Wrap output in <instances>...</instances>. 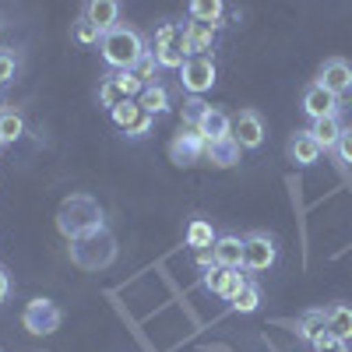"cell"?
Instances as JSON below:
<instances>
[{
  "instance_id": "cell-1",
  "label": "cell",
  "mask_w": 352,
  "mask_h": 352,
  "mask_svg": "<svg viewBox=\"0 0 352 352\" xmlns=\"http://www.w3.org/2000/svg\"><path fill=\"white\" fill-rule=\"evenodd\" d=\"M56 229L64 232V236L74 243V240H85V236H96V232L106 229V215L99 208L96 197L88 194H71L60 201V208H56Z\"/></svg>"
},
{
  "instance_id": "cell-2",
  "label": "cell",
  "mask_w": 352,
  "mask_h": 352,
  "mask_svg": "<svg viewBox=\"0 0 352 352\" xmlns=\"http://www.w3.org/2000/svg\"><path fill=\"white\" fill-rule=\"evenodd\" d=\"M99 50H102V60L113 71H134V64L148 53V50H144L141 32H138V28H127V25H116L113 32H106Z\"/></svg>"
},
{
  "instance_id": "cell-3",
  "label": "cell",
  "mask_w": 352,
  "mask_h": 352,
  "mask_svg": "<svg viewBox=\"0 0 352 352\" xmlns=\"http://www.w3.org/2000/svg\"><path fill=\"white\" fill-rule=\"evenodd\" d=\"M71 261L85 272H99V268H109L116 261V236L109 229L96 232V236H85V240H74L71 243Z\"/></svg>"
},
{
  "instance_id": "cell-4",
  "label": "cell",
  "mask_w": 352,
  "mask_h": 352,
  "mask_svg": "<svg viewBox=\"0 0 352 352\" xmlns=\"http://www.w3.org/2000/svg\"><path fill=\"white\" fill-rule=\"evenodd\" d=\"M152 56H155V64L166 67V71H180V67L190 60L187 36H184V25H180V21H166V25H159Z\"/></svg>"
},
{
  "instance_id": "cell-5",
  "label": "cell",
  "mask_w": 352,
  "mask_h": 352,
  "mask_svg": "<svg viewBox=\"0 0 352 352\" xmlns=\"http://www.w3.org/2000/svg\"><path fill=\"white\" fill-rule=\"evenodd\" d=\"M60 320H64L60 307H56L53 300H43V296L28 300L25 310H21V324H25L28 335H53L56 328H60Z\"/></svg>"
},
{
  "instance_id": "cell-6",
  "label": "cell",
  "mask_w": 352,
  "mask_h": 352,
  "mask_svg": "<svg viewBox=\"0 0 352 352\" xmlns=\"http://www.w3.org/2000/svg\"><path fill=\"white\" fill-rule=\"evenodd\" d=\"M278 261V247L268 232H247L243 236V268L247 272H268Z\"/></svg>"
},
{
  "instance_id": "cell-7",
  "label": "cell",
  "mask_w": 352,
  "mask_h": 352,
  "mask_svg": "<svg viewBox=\"0 0 352 352\" xmlns=\"http://www.w3.org/2000/svg\"><path fill=\"white\" fill-rule=\"evenodd\" d=\"M204 152H208V141L190 127H180V134L169 141V159L176 166H197L204 162Z\"/></svg>"
},
{
  "instance_id": "cell-8",
  "label": "cell",
  "mask_w": 352,
  "mask_h": 352,
  "mask_svg": "<svg viewBox=\"0 0 352 352\" xmlns=\"http://www.w3.org/2000/svg\"><path fill=\"white\" fill-rule=\"evenodd\" d=\"M317 85H324L328 92L342 102L345 96H352V64H349V60H342V56H331V60L320 64Z\"/></svg>"
},
{
  "instance_id": "cell-9",
  "label": "cell",
  "mask_w": 352,
  "mask_h": 352,
  "mask_svg": "<svg viewBox=\"0 0 352 352\" xmlns=\"http://www.w3.org/2000/svg\"><path fill=\"white\" fill-rule=\"evenodd\" d=\"M180 85L190 96H201L215 85V60L212 56H190V60L180 67Z\"/></svg>"
},
{
  "instance_id": "cell-10",
  "label": "cell",
  "mask_w": 352,
  "mask_h": 352,
  "mask_svg": "<svg viewBox=\"0 0 352 352\" xmlns=\"http://www.w3.org/2000/svg\"><path fill=\"white\" fill-rule=\"evenodd\" d=\"M201 285L212 292V296H219V300H226V303H232L240 296V289L247 285V275H240V272H229V268H208L204 272V278H201Z\"/></svg>"
},
{
  "instance_id": "cell-11",
  "label": "cell",
  "mask_w": 352,
  "mask_h": 352,
  "mask_svg": "<svg viewBox=\"0 0 352 352\" xmlns=\"http://www.w3.org/2000/svg\"><path fill=\"white\" fill-rule=\"evenodd\" d=\"M232 138L240 141V148H261L264 144V120L257 109H240L232 116Z\"/></svg>"
},
{
  "instance_id": "cell-12",
  "label": "cell",
  "mask_w": 352,
  "mask_h": 352,
  "mask_svg": "<svg viewBox=\"0 0 352 352\" xmlns=\"http://www.w3.org/2000/svg\"><path fill=\"white\" fill-rule=\"evenodd\" d=\"M303 113L310 120H324V116H338V99L328 92L324 85H307L303 88Z\"/></svg>"
},
{
  "instance_id": "cell-13",
  "label": "cell",
  "mask_w": 352,
  "mask_h": 352,
  "mask_svg": "<svg viewBox=\"0 0 352 352\" xmlns=\"http://www.w3.org/2000/svg\"><path fill=\"white\" fill-rule=\"evenodd\" d=\"M212 257H215L219 268L243 272V236H232V232L219 236V240H215V247H212Z\"/></svg>"
},
{
  "instance_id": "cell-14",
  "label": "cell",
  "mask_w": 352,
  "mask_h": 352,
  "mask_svg": "<svg viewBox=\"0 0 352 352\" xmlns=\"http://www.w3.org/2000/svg\"><path fill=\"white\" fill-rule=\"evenodd\" d=\"M81 14H85L88 21H92L102 36H106V32H113V28L120 25V4H116V0H88Z\"/></svg>"
},
{
  "instance_id": "cell-15",
  "label": "cell",
  "mask_w": 352,
  "mask_h": 352,
  "mask_svg": "<svg viewBox=\"0 0 352 352\" xmlns=\"http://www.w3.org/2000/svg\"><path fill=\"white\" fill-rule=\"evenodd\" d=\"M289 162H296V166H314L320 155H324V148L317 144V138L310 131H296L289 138Z\"/></svg>"
},
{
  "instance_id": "cell-16",
  "label": "cell",
  "mask_w": 352,
  "mask_h": 352,
  "mask_svg": "<svg viewBox=\"0 0 352 352\" xmlns=\"http://www.w3.org/2000/svg\"><path fill=\"white\" fill-rule=\"evenodd\" d=\"M204 141H219V138H229L232 134V116L229 113H222L219 106H208L201 113V120H197V127H194Z\"/></svg>"
},
{
  "instance_id": "cell-17",
  "label": "cell",
  "mask_w": 352,
  "mask_h": 352,
  "mask_svg": "<svg viewBox=\"0 0 352 352\" xmlns=\"http://www.w3.org/2000/svg\"><path fill=\"white\" fill-rule=\"evenodd\" d=\"M240 141L236 138H219V141H208V152H204V162L208 166H215V169H232L240 162Z\"/></svg>"
},
{
  "instance_id": "cell-18",
  "label": "cell",
  "mask_w": 352,
  "mask_h": 352,
  "mask_svg": "<svg viewBox=\"0 0 352 352\" xmlns=\"http://www.w3.org/2000/svg\"><path fill=\"white\" fill-rule=\"evenodd\" d=\"M184 36H187V50H190V56H208V50L215 46V28H212V25L184 21Z\"/></svg>"
},
{
  "instance_id": "cell-19",
  "label": "cell",
  "mask_w": 352,
  "mask_h": 352,
  "mask_svg": "<svg viewBox=\"0 0 352 352\" xmlns=\"http://www.w3.org/2000/svg\"><path fill=\"white\" fill-rule=\"evenodd\" d=\"M141 113H148V116H162L169 113V92H166V85H148V88H141V96L134 99Z\"/></svg>"
},
{
  "instance_id": "cell-20",
  "label": "cell",
  "mask_w": 352,
  "mask_h": 352,
  "mask_svg": "<svg viewBox=\"0 0 352 352\" xmlns=\"http://www.w3.org/2000/svg\"><path fill=\"white\" fill-rule=\"evenodd\" d=\"M328 331V310H307L300 320H296V335H300V342H317L320 335Z\"/></svg>"
},
{
  "instance_id": "cell-21",
  "label": "cell",
  "mask_w": 352,
  "mask_h": 352,
  "mask_svg": "<svg viewBox=\"0 0 352 352\" xmlns=\"http://www.w3.org/2000/svg\"><path fill=\"white\" fill-rule=\"evenodd\" d=\"M215 240H219V236H215V229H212L208 219H190V226H187V247H190L194 254L212 250Z\"/></svg>"
},
{
  "instance_id": "cell-22",
  "label": "cell",
  "mask_w": 352,
  "mask_h": 352,
  "mask_svg": "<svg viewBox=\"0 0 352 352\" xmlns=\"http://www.w3.org/2000/svg\"><path fill=\"white\" fill-rule=\"evenodd\" d=\"M342 120L338 116H324V120H314V127H310V134L317 138V144L324 152H331V148H338V138H342Z\"/></svg>"
},
{
  "instance_id": "cell-23",
  "label": "cell",
  "mask_w": 352,
  "mask_h": 352,
  "mask_svg": "<svg viewBox=\"0 0 352 352\" xmlns=\"http://www.w3.org/2000/svg\"><path fill=\"white\" fill-rule=\"evenodd\" d=\"M328 335L342 338V342L352 338V307H345V303L328 307Z\"/></svg>"
},
{
  "instance_id": "cell-24",
  "label": "cell",
  "mask_w": 352,
  "mask_h": 352,
  "mask_svg": "<svg viewBox=\"0 0 352 352\" xmlns=\"http://www.w3.org/2000/svg\"><path fill=\"white\" fill-rule=\"evenodd\" d=\"M187 11H190V21L219 28L222 25V14H226V4H222V0H194Z\"/></svg>"
},
{
  "instance_id": "cell-25",
  "label": "cell",
  "mask_w": 352,
  "mask_h": 352,
  "mask_svg": "<svg viewBox=\"0 0 352 352\" xmlns=\"http://www.w3.org/2000/svg\"><path fill=\"white\" fill-rule=\"evenodd\" d=\"M25 134V116L18 109H0V138L4 144H14Z\"/></svg>"
},
{
  "instance_id": "cell-26",
  "label": "cell",
  "mask_w": 352,
  "mask_h": 352,
  "mask_svg": "<svg viewBox=\"0 0 352 352\" xmlns=\"http://www.w3.org/2000/svg\"><path fill=\"white\" fill-rule=\"evenodd\" d=\"M229 307H232V310H236V314H254V310L261 307V285H257L254 278H247V285L240 289V296H236V300H232Z\"/></svg>"
},
{
  "instance_id": "cell-27",
  "label": "cell",
  "mask_w": 352,
  "mask_h": 352,
  "mask_svg": "<svg viewBox=\"0 0 352 352\" xmlns=\"http://www.w3.org/2000/svg\"><path fill=\"white\" fill-rule=\"evenodd\" d=\"M71 36H74V43H81V46H99V43H102V32H99V28H96L92 21H88L85 14L74 21Z\"/></svg>"
},
{
  "instance_id": "cell-28",
  "label": "cell",
  "mask_w": 352,
  "mask_h": 352,
  "mask_svg": "<svg viewBox=\"0 0 352 352\" xmlns=\"http://www.w3.org/2000/svg\"><path fill=\"white\" fill-rule=\"evenodd\" d=\"M120 102H127V96H124V88L116 85V81H113V74H109V78L99 85V106H106V109L113 113Z\"/></svg>"
},
{
  "instance_id": "cell-29",
  "label": "cell",
  "mask_w": 352,
  "mask_h": 352,
  "mask_svg": "<svg viewBox=\"0 0 352 352\" xmlns=\"http://www.w3.org/2000/svg\"><path fill=\"white\" fill-rule=\"evenodd\" d=\"M155 71H159V64H155V56H152V50H148V53H144L141 60L134 64V78L148 88V85H159V81H155Z\"/></svg>"
},
{
  "instance_id": "cell-30",
  "label": "cell",
  "mask_w": 352,
  "mask_h": 352,
  "mask_svg": "<svg viewBox=\"0 0 352 352\" xmlns=\"http://www.w3.org/2000/svg\"><path fill=\"white\" fill-rule=\"evenodd\" d=\"M109 116H113V124L120 127V131H127V127L138 120V116H141V109H138V102H134V99H127V102H120V106H116Z\"/></svg>"
},
{
  "instance_id": "cell-31",
  "label": "cell",
  "mask_w": 352,
  "mask_h": 352,
  "mask_svg": "<svg viewBox=\"0 0 352 352\" xmlns=\"http://www.w3.org/2000/svg\"><path fill=\"white\" fill-rule=\"evenodd\" d=\"M204 109H208V102H204L201 96H190V99L184 102V127H190V131H194V127H197V120H201V113H204Z\"/></svg>"
},
{
  "instance_id": "cell-32",
  "label": "cell",
  "mask_w": 352,
  "mask_h": 352,
  "mask_svg": "<svg viewBox=\"0 0 352 352\" xmlns=\"http://www.w3.org/2000/svg\"><path fill=\"white\" fill-rule=\"evenodd\" d=\"M113 81L124 88V96H127V99H138V96H141V88H144V85L134 78V71H116V74H113Z\"/></svg>"
},
{
  "instance_id": "cell-33",
  "label": "cell",
  "mask_w": 352,
  "mask_h": 352,
  "mask_svg": "<svg viewBox=\"0 0 352 352\" xmlns=\"http://www.w3.org/2000/svg\"><path fill=\"white\" fill-rule=\"evenodd\" d=\"M152 127H155V116L141 113L138 120H134V124H131V127L124 131V134H127V138H134V141H141V138H148V134H152Z\"/></svg>"
},
{
  "instance_id": "cell-34",
  "label": "cell",
  "mask_w": 352,
  "mask_h": 352,
  "mask_svg": "<svg viewBox=\"0 0 352 352\" xmlns=\"http://www.w3.org/2000/svg\"><path fill=\"white\" fill-rule=\"evenodd\" d=\"M14 74H18V56L11 50H0V85L14 81Z\"/></svg>"
},
{
  "instance_id": "cell-35",
  "label": "cell",
  "mask_w": 352,
  "mask_h": 352,
  "mask_svg": "<svg viewBox=\"0 0 352 352\" xmlns=\"http://www.w3.org/2000/svg\"><path fill=\"white\" fill-rule=\"evenodd\" d=\"M314 352H349V342H342V338H331L328 331L320 335L317 342H314Z\"/></svg>"
},
{
  "instance_id": "cell-36",
  "label": "cell",
  "mask_w": 352,
  "mask_h": 352,
  "mask_svg": "<svg viewBox=\"0 0 352 352\" xmlns=\"http://www.w3.org/2000/svg\"><path fill=\"white\" fill-rule=\"evenodd\" d=\"M335 152H338V159H342V162H349V166H352V127H345V131H342L338 148H335Z\"/></svg>"
},
{
  "instance_id": "cell-37",
  "label": "cell",
  "mask_w": 352,
  "mask_h": 352,
  "mask_svg": "<svg viewBox=\"0 0 352 352\" xmlns=\"http://www.w3.org/2000/svg\"><path fill=\"white\" fill-rule=\"evenodd\" d=\"M11 296V275H8V268L0 264V303H4Z\"/></svg>"
},
{
  "instance_id": "cell-38",
  "label": "cell",
  "mask_w": 352,
  "mask_h": 352,
  "mask_svg": "<svg viewBox=\"0 0 352 352\" xmlns=\"http://www.w3.org/2000/svg\"><path fill=\"white\" fill-rule=\"evenodd\" d=\"M194 261H197V268H201V272L215 268V257H212V250H201V254H194Z\"/></svg>"
},
{
  "instance_id": "cell-39",
  "label": "cell",
  "mask_w": 352,
  "mask_h": 352,
  "mask_svg": "<svg viewBox=\"0 0 352 352\" xmlns=\"http://www.w3.org/2000/svg\"><path fill=\"white\" fill-rule=\"evenodd\" d=\"M0 148H4V138H0Z\"/></svg>"
}]
</instances>
